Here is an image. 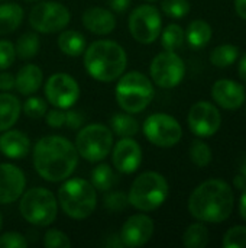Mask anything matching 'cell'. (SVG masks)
I'll return each mask as SVG.
<instances>
[{"label": "cell", "mask_w": 246, "mask_h": 248, "mask_svg": "<svg viewBox=\"0 0 246 248\" xmlns=\"http://www.w3.org/2000/svg\"><path fill=\"white\" fill-rule=\"evenodd\" d=\"M75 145L59 135L41 138L33 147V169L46 182L58 183L67 180L78 166Z\"/></svg>", "instance_id": "obj_1"}, {"label": "cell", "mask_w": 246, "mask_h": 248, "mask_svg": "<svg viewBox=\"0 0 246 248\" xmlns=\"http://www.w3.org/2000/svg\"><path fill=\"white\" fill-rule=\"evenodd\" d=\"M235 205L232 187L220 179L199 185L188 198V212L200 222L217 224L226 221Z\"/></svg>", "instance_id": "obj_2"}, {"label": "cell", "mask_w": 246, "mask_h": 248, "mask_svg": "<svg viewBox=\"0 0 246 248\" xmlns=\"http://www.w3.org/2000/svg\"><path fill=\"white\" fill-rule=\"evenodd\" d=\"M128 55L115 41H94L84 51V67L88 76L101 83L117 80L126 70Z\"/></svg>", "instance_id": "obj_3"}, {"label": "cell", "mask_w": 246, "mask_h": 248, "mask_svg": "<svg viewBox=\"0 0 246 248\" xmlns=\"http://www.w3.org/2000/svg\"><path fill=\"white\" fill-rule=\"evenodd\" d=\"M62 212L77 221L88 218L97 208V193L91 182L75 177L65 180L58 190Z\"/></svg>", "instance_id": "obj_4"}, {"label": "cell", "mask_w": 246, "mask_h": 248, "mask_svg": "<svg viewBox=\"0 0 246 248\" xmlns=\"http://www.w3.org/2000/svg\"><path fill=\"white\" fill-rule=\"evenodd\" d=\"M117 105L128 113L144 112L154 99L152 81L139 71L123 73L115 89Z\"/></svg>", "instance_id": "obj_5"}, {"label": "cell", "mask_w": 246, "mask_h": 248, "mask_svg": "<svg viewBox=\"0 0 246 248\" xmlns=\"http://www.w3.org/2000/svg\"><path fill=\"white\" fill-rule=\"evenodd\" d=\"M168 182L157 171H145L139 174L129 190V205L141 212L158 209L168 198Z\"/></svg>", "instance_id": "obj_6"}, {"label": "cell", "mask_w": 246, "mask_h": 248, "mask_svg": "<svg viewBox=\"0 0 246 248\" xmlns=\"http://www.w3.org/2000/svg\"><path fill=\"white\" fill-rule=\"evenodd\" d=\"M19 211L25 221L36 227L51 225L58 214V201L45 187H32L22 193Z\"/></svg>", "instance_id": "obj_7"}, {"label": "cell", "mask_w": 246, "mask_h": 248, "mask_svg": "<svg viewBox=\"0 0 246 248\" xmlns=\"http://www.w3.org/2000/svg\"><path fill=\"white\" fill-rule=\"evenodd\" d=\"M74 145L80 157L90 163H97L104 160L112 151L113 132L106 125L90 124L77 134Z\"/></svg>", "instance_id": "obj_8"}, {"label": "cell", "mask_w": 246, "mask_h": 248, "mask_svg": "<svg viewBox=\"0 0 246 248\" xmlns=\"http://www.w3.org/2000/svg\"><path fill=\"white\" fill-rule=\"evenodd\" d=\"M146 140L159 148H171L177 145L183 137L180 122L168 113L149 115L142 126Z\"/></svg>", "instance_id": "obj_9"}, {"label": "cell", "mask_w": 246, "mask_h": 248, "mask_svg": "<svg viewBox=\"0 0 246 248\" xmlns=\"http://www.w3.org/2000/svg\"><path fill=\"white\" fill-rule=\"evenodd\" d=\"M132 38L141 44L155 42L162 31V19L159 10L152 4H141L132 10L128 20Z\"/></svg>", "instance_id": "obj_10"}, {"label": "cell", "mask_w": 246, "mask_h": 248, "mask_svg": "<svg viewBox=\"0 0 246 248\" xmlns=\"http://www.w3.org/2000/svg\"><path fill=\"white\" fill-rule=\"evenodd\" d=\"M70 10L58 1H41L29 13L30 26L41 33H55L68 26Z\"/></svg>", "instance_id": "obj_11"}, {"label": "cell", "mask_w": 246, "mask_h": 248, "mask_svg": "<svg viewBox=\"0 0 246 248\" xmlns=\"http://www.w3.org/2000/svg\"><path fill=\"white\" fill-rule=\"evenodd\" d=\"M149 74L157 86L162 89H174L186 76V64L175 51H164L152 60Z\"/></svg>", "instance_id": "obj_12"}, {"label": "cell", "mask_w": 246, "mask_h": 248, "mask_svg": "<svg viewBox=\"0 0 246 248\" xmlns=\"http://www.w3.org/2000/svg\"><path fill=\"white\" fill-rule=\"evenodd\" d=\"M46 100L58 109L72 108L80 97V86L74 77L67 73L52 74L43 87Z\"/></svg>", "instance_id": "obj_13"}, {"label": "cell", "mask_w": 246, "mask_h": 248, "mask_svg": "<svg viewBox=\"0 0 246 248\" xmlns=\"http://www.w3.org/2000/svg\"><path fill=\"white\" fill-rule=\"evenodd\" d=\"M188 126L191 132L200 138L213 137L222 124V116L219 109L210 102H197L191 106L187 116Z\"/></svg>", "instance_id": "obj_14"}, {"label": "cell", "mask_w": 246, "mask_h": 248, "mask_svg": "<svg viewBox=\"0 0 246 248\" xmlns=\"http://www.w3.org/2000/svg\"><path fill=\"white\" fill-rule=\"evenodd\" d=\"M154 235V221L148 215L136 214L129 217L122 230H120V240L123 247H142L145 246Z\"/></svg>", "instance_id": "obj_15"}, {"label": "cell", "mask_w": 246, "mask_h": 248, "mask_svg": "<svg viewBox=\"0 0 246 248\" xmlns=\"http://www.w3.org/2000/svg\"><path fill=\"white\" fill-rule=\"evenodd\" d=\"M112 161L117 171L132 174L142 163V148L132 137L122 138L112 147Z\"/></svg>", "instance_id": "obj_16"}, {"label": "cell", "mask_w": 246, "mask_h": 248, "mask_svg": "<svg viewBox=\"0 0 246 248\" xmlns=\"http://www.w3.org/2000/svg\"><path fill=\"white\" fill-rule=\"evenodd\" d=\"M26 186V179L23 171L10 164L1 163L0 164V203L9 205L16 202Z\"/></svg>", "instance_id": "obj_17"}, {"label": "cell", "mask_w": 246, "mask_h": 248, "mask_svg": "<svg viewBox=\"0 0 246 248\" xmlns=\"http://www.w3.org/2000/svg\"><path fill=\"white\" fill-rule=\"evenodd\" d=\"M212 97L220 108L226 110H236L245 103V87L235 80L222 78L213 84Z\"/></svg>", "instance_id": "obj_18"}, {"label": "cell", "mask_w": 246, "mask_h": 248, "mask_svg": "<svg viewBox=\"0 0 246 248\" xmlns=\"http://www.w3.org/2000/svg\"><path fill=\"white\" fill-rule=\"evenodd\" d=\"M81 22L84 28L94 35H107L116 28L115 15L104 7L87 9L81 16Z\"/></svg>", "instance_id": "obj_19"}, {"label": "cell", "mask_w": 246, "mask_h": 248, "mask_svg": "<svg viewBox=\"0 0 246 248\" xmlns=\"http://www.w3.org/2000/svg\"><path fill=\"white\" fill-rule=\"evenodd\" d=\"M30 150V140L26 134L17 129L3 131L0 135V151L12 160H20L28 155Z\"/></svg>", "instance_id": "obj_20"}, {"label": "cell", "mask_w": 246, "mask_h": 248, "mask_svg": "<svg viewBox=\"0 0 246 248\" xmlns=\"http://www.w3.org/2000/svg\"><path fill=\"white\" fill-rule=\"evenodd\" d=\"M42 81H43L42 70L35 64H26L17 71L14 77V87L20 94L30 96L41 89Z\"/></svg>", "instance_id": "obj_21"}, {"label": "cell", "mask_w": 246, "mask_h": 248, "mask_svg": "<svg viewBox=\"0 0 246 248\" xmlns=\"http://www.w3.org/2000/svg\"><path fill=\"white\" fill-rule=\"evenodd\" d=\"M22 105L10 93H0V132L10 129L19 119Z\"/></svg>", "instance_id": "obj_22"}, {"label": "cell", "mask_w": 246, "mask_h": 248, "mask_svg": "<svg viewBox=\"0 0 246 248\" xmlns=\"http://www.w3.org/2000/svg\"><path fill=\"white\" fill-rule=\"evenodd\" d=\"M58 48L62 54L68 57H80L87 48L86 38L83 33L72 29L62 31L58 36Z\"/></svg>", "instance_id": "obj_23"}, {"label": "cell", "mask_w": 246, "mask_h": 248, "mask_svg": "<svg viewBox=\"0 0 246 248\" xmlns=\"http://www.w3.org/2000/svg\"><path fill=\"white\" fill-rule=\"evenodd\" d=\"M23 20V9L17 3L0 4V35L14 32Z\"/></svg>", "instance_id": "obj_24"}, {"label": "cell", "mask_w": 246, "mask_h": 248, "mask_svg": "<svg viewBox=\"0 0 246 248\" xmlns=\"http://www.w3.org/2000/svg\"><path fill=\"white\" fill-rule=\"evenodd\" d=\"M212 35H213L212 26L206 20H202V19H196L190 22L186 31L187 42L190 44V46L197 48V49L206 46L210 42Z\"/></svg>", "instance_id": "obj_25"}, {"label": "cell", "mask_w": 246, "mask_h": 248, "mask_svg": "<svg viewBox=\"0 0 246 248\" xmlns=\"http://www.w3.org/2000/svg\"><path fill=\"white\" fill-rule=\"evenodd\" d=\"M110 128H112V132L120 138L135 137L139 132V124L133 116H130V113L113 115L110 119Z\"/></svg>", "instance_id": "obj_26"}, {"label": "cell", "mask_w": 246, "mask_h": 248, "mask_svg": "<svg viewBox=\"0 0 246 248\" xmlns=\"http://www.w3.org/2000/svg\"><path fill=\"white\" fill-rule=\"evenodd\" d=\"M117 183V177L112 167L106 163L99 164L91 171V185L99 192H109Z\"/></svg>", "instance_id": "obj_27"}, {"label": "cell", "mask_w": 246, "mask_h": 248, "mask_svg": "<svg viewBox=\"0 0 246 248\" xmlns=\"http://www.w3.org/2000/svg\"><path fill=\"white\" fill-rule=\"evenodd\" d=\"M183 244L187 248H204L209 244V230L203 222L191 224L183 234Z\"/></svg>", "instance_id": "obj_28"}, {"label": "cell", "mask_w": 246, "mask_h": 248, "mask_svg": "<svg viewBox=\"0 0 246 248\" xmlns=\"http://www.w3.org/2000/svg\"><path fill=\"white\" fill-rule=\"evenodd\" d=\"M238 57H239V48L236 45L223 44V45L216 46L210 52V62L215 67L225 68V67H229L233 62H236Z\"/></svg>", "instance_id": "obj_29"}, {"label": "cell", "mask_w": 246, "mask_h": 248, "mask_svg": "<svg viewBox=\"0 0 246 248\" xmlns=\"http://www.w3.org/2000/svg\"><path fill=\"white\" fill-rule=\"evenodd\" d=\"M39 48H41L39 36L32 32L23 33L22 36H19L16 46H14L16 55H19V58H22V60L33 58L39 52Z\"/></svg>", "instance_id": "obj_30"}, {"label": "cell", "mask_w": 246, "mask_h": 248, "mask_svg": "<svg viewBox=\"0 0 246 248\" xmlns=\"http://www.w3.org/2000/svg\"><path fill=\"white\" fill-rule=\"evenodd\" d=\"M186 33L183 28L177 23H170L164 31H161V45L165 51H175L184 44Z\"/></svg>", "instance_id": "obj_31"}, {"label": "cell", "mask_w": 246, "mask_h": 248, "mask_svg": "<svg viewBox=\"0 0 246 248\" xmlns=\"http://www.w3.org/2000/svg\"><path fill=\"white\" fill-rule=\"evenodd\" d=\"M190 158L197 167L203 169V167H206V166H209L212 163V158H213L212 148L206 142L197 140L190 147Z\"/></svg>", "instance_id": "obj_32"}, {"label": "cell", "mask_w": 246, "mask_h": 248, "mask_svg": "<svg viewBox=\"0 0 246 248\" xmlns=\"http://www.w3.org/2000/svg\"><path fill=\"white\" fill-rule=\"evenodd\" d=\"M162 12L173 19H183L190 13V1L188 0H164L161 4Z\"/></svg>", "instance_id": "obj_33"}, {"label": "cell", "mask_w": 246, "mask_h": 248, "mask_svg": "<svg viewBox=\"0 0 246 248\" xmlns=\"http://www.w3.org/2000/svg\"><path fill=\"white\" fill-rule=\"evenodd\" d=\"M22 110L25 112V115L30 119H39L42 116H45L48 108H46V102L42 97L38 96H32L28 97L22 106Z\"/></svg>", "instance_id": "obj_34"}, {"label": "cell", "mask_w": 246, "mask_h": 248, "mask_svg": "<svg viewBox=\"0 0 246 248\" xmlns=\"http://www.w3.org/2000/svg\"><path fill=\"white\" fill-rule=\"evenodd\" d=\"M225 248H246V227H233L223 235Z\"/></svg>", "instance_id": "obj_35"}, {"label": "cell", "mask_w": 246, "mask_h": 248, "mask_svg": "<svg viewBox=\"0 0 246 248\" xmlns=\"http://www.w3.org/2000/svg\"><path fill=\"white\" fill-rule=\"evenodd\" d=\"M103 206L112 212H120L129 206V199L123 192H110L103 198Z\"/></svg>", "instance_id": "obj_36"}, {"label": "cell", "mask_w": 246, "mask_h": 248, "mask_svg": "<svg viewBox=\"0 0 246 248\" xmlns=\"http://www.w3.org/2000/svg\"><path fill=\"white\" fill-rule=\"evenodd\" d=\"M43 246L46 248H68L71 247V241L59 230H49L43 235Z\"/></svg>", "instance_id": "obj_37"}, {"label": "cell", "mask_w": 246, "mask_h": 248, "mask_svg": "<svg viewBox=\"0 0 246 248\" xmlns=\"http://www.w3.org/2000/svg\"><path fill=\"white\" fill-rule=\"evenodd\" d=\"M16 60V49L10 41L0 39V70H6L13 65Z\"/></svg>", "instance_id": "obj_38"}, {"label": "cell", "mask_w": 246, "mask_h": 248, "mask_svg": "<svg viewBox=\"0 0 246 248\" xmlns=\"http://www.w3.org/2000/svg\"><path fill=\"white\" fill-rule=\"evenodd\" d=\"M28 241L20 232H4L0 235V248H26Z\"/></svg>", "instance_id": "obj_39"}, {"label": "cell", "mask_w": 246, "mask_h": 248, "mask_svg": "<svg viewBox=\"0 0 246 248\" xmlns=\"http://www.w3.org/2000/svg\"><path fill=\"white\" fill-rule=\"evenodd\" d=\"M45 122L51 128H61L65 125V110L54 108L51 110H46L45 113Z\"/></svg>", "instance_id": "obj_40"}, {"label": "cell", "mask_w": 246, "mask_h": 248, "mask_svg": "<svg viewBox=\"0 0 246 248\" xmlns=\"http://www.w3.org/2000/svg\"><path fill=\"white\" fill-rule=\"evenodd\" d=\"M83 119H84L83 115L80 112L71 109V108L65 112V125L71 129H78L84 122Z\"/></svg>", "instance_id": "obj_41"}, {"label": "cell", "mask_w": 246, "mask_h": 248, "mask_svg": "<svg viewBox=\"0 0 246 248\" xmlns=\"http://www.w3.org/2000/svg\"><path fill=\"white\" fill-rule=\"evenodd\" d=\"M14 87V77L10 73H1L0 74V90L9 92Z\"/></svg>", "instance_id": "obj_42"}, {"label": "cell", "mask_w": 246, "mask_h": 248, "mask_svg": "<svg viewBox=\"0 0 246 248\" xmlns=\"http://www.w3.org/2000/svg\"><path fill=\"white\" fill-rule=\"evenodd\" d=\"M132 0H109V6L113 12L122 13L130 6Z\"/></svg>", "instance_id": "obj_43"}, {"label": "cell", "mask_w": 246, "mask_h": 248, "mask_svg": "<svg viewBox=\"0 0 246 248\" xmlns=\"http://www.w3.org/2000/svg\"><path fill=\"white\" fill-rule=\"evenodd\" d=\"M235 10L241 19L246 20V0H235Z\"/></svg>", "instance_id": "obj_44"}, {"label": "cell", "mask_w": 246, "mask_h": 248, "mask_svg": "<svg viewBox=\"0 0 246 248\" xmlns=\"http://www.w3.org/2000/svg\"><path fill=\"white\" fill-rule=\"evenodd\" d=\"M239 214H241L242 219L246 222V189L242 190V196H241V202H239Z\"/></svg>", "instance_id": "obj_45"}, {"label": "cell", "mask_w": 246, "mask_h": 248, "mask_svg": "<svg viewBox=\"0 0 246 248\" xmlns=\"http://www.w3.org/2000/svg\"><path fill=\"white\" fill-rule=\"evenodd\" d=\"M238 71H239V77L244 80V83L246 84V54L241 58V61H239V68H238Z\"/></svg>", "instance_id": "obj_46"}, {"label": "cell", "mask_w": 246, "mask_h": 248, "mask_svg": "<svg viewBox=\"0 0 246 248\" xmlns=\"http://www.w3.org/2000/svg\"><path fill=\"white\" fill-rule=\"evenodd\" d=\"M233 183H235V187H236L238 190H245L246 189V180L241 176V174H238V176L233 179Z\"/></svg>", "instance_id": "obj_47"}, {"label": "cell", "mask_w": 246, "mask_h": 248, "mask_svg": "<svg viewBox=\"0 0 246 248\" xmlns=\"http://www.w3.org/2000/svg\"><path fill=\"white\" fill-rule=\"evenodd\" d=\"M239 174L246 180V155L241 160V164H239Z\"/></svg>", "instance_id": "obj_48"}, {"label": "cell", "mask_w": 246, "mask_h": 248, "mask_svg": "<svg viewBox=\"0 0 246 248\" xmlns=\"http://www.w3.org/2000/svg\"><path fill=\"white\" fill-rule=\"evenodd\" d=\"M1 227H3V217H1V214H0V231H1Z\"/></svg>", "instance_id": "obj_49"}, {"label": "cell", "mask_w": 246, "mask_h": 248, "mask_svg": "<svg viewBox=\"0 0 246 248\" xmlns=\"http://www.w3.org/2000/svg\"><path fill=\"white\" fill-rule=\"evenodd\" d=\"M25 1H38V0H25Z\"/></svg>", "instance_id": "obj_50"}, {"label": "cell", "mask_w": 246, "mask_h": 248, "mask_svg": "<svg viewBox=\"0 0 246 248\" xmlns=\"http://www.w3.org/2000/svg\"><path fill=\"white\" fill-rule=\"evenodd\" d=\"M146 1H155V0H146Z\"/></svg>", "instance_id": "obj_51"}, {"label": "cell", "mask_w": 246, "mask_h": 248, "mask_svg": "<svg viewBox=\"0 0 246 248\" xmlns=\"http://www.w3.org/2000/svg\"><path fill=\"white\" fill-rule=\"evenodd\" d=\"M0 1H1V0H0Z\"/></svg>", "instance_id": "obj_52"}]
</instances>
